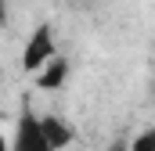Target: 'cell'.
I'll return each mask as SVG.
<instances>
[{"instance_id": "1", "label": "cell", "mask_w": 155, "mask_h": 151, "mask_svg": "<svg viewBox=\"0 0 155 151\" xmlns=\"http://www.w3.org/2000/svg\"><path fill=\"white\" fill-rule=\"evenodd\" d=\"M15 151H54L51 140H47V133H43V122L33 119L29 112L18 119V130H15Z\"/></svg>"}, {"instance_id": "2", "label": "cell", "mask_w": 155, "mask_h": 151, "mask_svg": "<svg viewBox=\"0 0 155 151\" xmlns=\"http://www.w3.org/2000/svg\"><path fill=\"white\" fill-rule=\"evenodd\" d=\"M54 54V36H51V25H40L36 33L29 36V43H25V54H22V65L33 72V69H40L47 58Z\"/></svg>"}, {"instance_id": "3", "label": "cell", "mask_w": 155, "mask_h": 151, "mask_svg": "<svg viewBox=\"0 0 155 151\" xmlns=\"http://www.w3.org/2000/svg\"><path fill=\"white\" fill-rule=\"evenodd\" d=\"M43 122V133H47V140H51V148H69L72 144V126L69 122H61L58 115H47V119H40Z\"/></svg>"}, {"instance_id": "4", "label": "cell", "mask_w": 155, "mask_h": 151, "mask_svg": "<svg viewBox=\"0 0 155 151\" xmlns=\"http://www.w3.org/2000/svg\"><path fill=\"white\" fill-rule=\"evenodd\" d=\"M65 72H69V65H65L61 58H54V61L43 69V76L36 79V86H40V90H54V86H61V83H65Z\"/></svg>"}, {"instance_id": "5", "label": "cell", "mask_w": 155, "mask_h": 151, "mask_svg": "<svg viewBox=\"0 0 155 151\" xmlns=\"http://www.w3.org/2000/svg\"><path fill=\"white\" fill-rule=\"evenodd\" d=\"M130 151H155V130L137 133V137H134V144H130Z\"/></svg>"}, {"instance_id": "6", "label": "cell", "mask_w": 155, "mask_h": 151, "mask_svg": "<svg viewBox=\"0 0 155 151\" xmlns=\"http://www.w3.org/2000/svg\"><path fill=\"white\" fill-rule=\"evenodd\" d=\"M105 151H130V148H126V144H119V140H116V144H108Z\"/></svg>"}]
</instances>
